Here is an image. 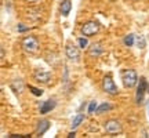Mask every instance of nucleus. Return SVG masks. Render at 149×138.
<instances>
[{"label":"nucleus","instance_id":"a211bd4d","mask_svg":"<svg viewBox=\"0 0 149 138\" xmlns=\"http://www.w3.org/2000/svg\"><path fill=\"white\" fill-rule=\"evenodd\" d=\"M135 43H137V46H138L139 48H144L145 47V37L144 36H138Z\"/></svg>","mask_w":149,"mask_h":138},{"label":"nucleus","instance_id":"4be33fe9","mask_svg":"<svg viewBox=\"0 0 149 138\" xmlns=\"http://www.w3.org/2000/svg\"><path fill=\"white\" fill-rule=\"evenodd\" d=\"M74 137V131H70L69 134H68V138H73Z\"/></svg>","mask_w":149,"mask_h":138},{"label":"nucleus","instance_id":"9d476101","mask_svg":"<svg viewBox=\"0 0 149 138\" xmlns=\"http://www.w3.org/2000/svg\"><path fill=\"white\" fill-rule=\"evenodd\" d=\"M55 105H57V102L54 101V100H48V101L43 102L42 106H40V113H42V115H46L48 112H51L54 108H55Z\"/></svg>","mask_w":149,"mask_h":138},{"label":"nucleus","instance_id":"4468645a","mask_svg":"<svg viewBox=\"0 0 149 138\" xmlns=\"http://www.w3.org/2000/svg\"><path fill=\"white\" fill-rule=\"evenodd\" d=\"M111 109H112V105H109L108 102H104V104H101V105L97 108L95 113L97 115H101V113H104V112H107V111H111Z\"/></svg>","mask_w":149,"mask_h":138},{"label":"nucleus","instance_id":"6ab92c4d","mask_svg":"<svg viewBox=\"0 0 149 138\" xmlns=\"http://www.w3.org/2000/svg\"><path fill=\"white\" fill-rule=\"evenodd\" d=\"M87 44H88V43H87V39H84V37H80L79 39V46L81 48H84V47H87Z\"/></svg>","mask_w":149,"mask_h":138},{"label":"nucleus","instance_id":"dca6fc26","mask_svg":"<svg viewBox=\"0 0 149 138\" xmlns=\"http://www.w3.org/2000/svg\"><path fill=\"white\" fill-rule=\"evenodd\" d=\"M28 89L31 90V93H32L33 95H37V97H40L43 95V90H40V89H36V87H33V86H28Z\"/></svg>","mask_w":149,"mask_h":138},{"label":"nucleus","instance_id":"1a4fd4ad","mask_svg":"<svg viewBox=\"0 0 149 138\" xmlns=\"http://www.w3.org/2000/svg\"><path fill=\"white\" fill-rule=\"evenodd\" d=\"M102 51H104V48H102L101 44H100V43H94V44H91V47L88 48V55L97 58V57H100L102 54Z\"/></svg>","mask_w":149,"mask_h":138},{"label":"nucleus","instance_id":"f8f14e48","mask_svg":"<svg viewBox=\"0 0 149 138\" xmlns=\"http://www.w3.org/2000/svg\"><path fill=\"white\" fill-rule=\"evenodd\" d=\"M48 128H50V122L48 120H40L39 122V124H37V130H36V133L39 134V135H43V134L47 131Z\"/></svg>","mask_w":149,"mask_h":138},{"label":"nucleus","instance_id":"7ed1b4c3","mask_svg":"<svg viewBox=\"0 0 149 138\" xmlns=\"http://www.w3.org/2000/svg\"><path fill=\"white\" fill-rule=\"evenodd\" d=\"M102 90L105 91L107 94H109V95H117L119 90H117V86L115 84L111 75H107L104 77V80H102Z\"/></svg>","mask_w":149,"mask_h":138},{"label":"nucleus","instance_id":"ddd939ff","mask_svg":"<svg viewBox=\"0 0 149 138\" xmlns=\"http://www.w3.org/2000/svg\"><path fill=\"white\" fill-rule=\"evenodd\" d=\"M83 120H84V113H77V115L73 117V120H72V124H70L72 130H74V128L79 127Z\"/></svg>","mask_w":149,"mask_h":138},{"label":"nucleus","instance_id":"423d86ee","mask_svg":"<svg viewBox=\"0 0 149 138\" xmlns=\"http://www.w3.org/2000/svg\"><path fill=\"white\" fill-rule=\"evenodd\" d=\"M105 131L109 135H117V134H120L123 131L122 123L119 122V120H116V119L108 120V122H105Z\"/></svg>","mask_w":149,"mask_h":138},{"label":"nucleus","instance_id":"f257e3e1","mask_svg":"<svg viewBox=\"0 0 149 138\" xmlns=\"http://www.w3.org/2000/svg\"><path fill=\"white\" fill-rule=\"evenodd\" d=\"M122 80H123V84H124L126 89H133L134 86L138 83L137 72H135L134 69H126V70H123Z\"/></svg>","mask_w":149,"mask_h":138},{"label":"nucleus","instance_id":"f3484780","mask_svg":"<svg viewBox=\"0 0 149 138\" xmlns=\"http://www.w3.org/2000/svg\"><path fill=\"white\" fill-rule=\"evenodd\" d=\"M97 108H98V104L97 101H91L90 105H88V113H94L97 111Z\"/></svg>","mask_w":149,"mask_h":138},{"label":"nucleus","instance_id":"0eeeda50","mask_svg":"<svg viewBox=\"0 0 149 138\" xmlns=\"http://www.w3.org/2000/svg\"><path fill=\"white\" fill-rule=\"evenodd\" d=\"M33 77H35V80H36L37 83L48 84L50 80H51V73L43 68H37V69H35V72H33Z\"/></svg>","mask_w":149,"mask_h":138},{"label":"nucleus","instance_id":"20e7f679","mask_svg":"<svg viewBox=\"0 0 149 138\" xmlns=\"http://www.w3.org/2000/svg\"><path fill=\"white\" fill-rule=\"evenodd\" d=\"M146 91L149 93V84H148V82H146V79L142 76V77H139V83H138V87H137V94H135L137 104H142L144 102V97Z\"/></svg>","mask_w":149,"mask_h":138},{"label":"nucleus","instance_id":"5701e85b","mask_svg":"<svg viewBox=\"0 0 149 138\" xmlns=\"http://www.w3.org/2000/svg\"><path fill=\"white\" fill-rule=\"evenodd\" d=\"M1 58H4V48L1 47Z\"/></svg>","mask_w":149,"mask_h":138},{"label":"nucleus","instance_id":"2eb2a0df","mask_svg":"<svg viewBox=\"0 0 149 138\" xmlns=\"http://www.w3.org/2000/svg\"><path fill=\"white\" fill-rule=\"evenodd\" d=\"M134 42H135V36H134L133 33H130V35H127V36L124 37V40H123V43H124V46H127V47H131L134 44Z\"/></svg>","mask_w":149,"mask_h":138},{"label":"nucleus","instance_id":"6e6552de","mask_svg":"<svg viewBox=\"0 0 149 138\" xmlns=\"http://www.w3.org/2000/svg\"><path fill=\"white\" fill-rule=\"evenodd\" d=\"M65 54H66V57L70 59V61H79L80 58V50L79 47H76L74 44H66V47H65Z\"/></svg>","mask_w":149,"mask_h":138},{"label":"nucleus","instance_id":"aec40b11","mask_svg":"<svg viewBox=\"0 0 149 138\" xmlns=\"http://www.w3.org/2000/svg\"><path fill=\"white\" fill-rule=\"evenodd\" d=\"M10 138H24V137H31V135H21V134H11V135H8Z\"/></svg>","mask_w":149,"mask_h":138},{"label":"nucleus","instance_id":"9b49d317","mask_svg":"<svg viewBox=\"0 0 149 138\" xmlns=\"http://www.w3.org/2000/svg\"><path fill=\"white\" fill-rule=\"evenodd\" d=\"M70 10H72V1L70 0H64L61 6H59V11H61V14L64 17H68L69 15Z\"/></svg>","mask_w":149,"mask_h":138},{"label":"nucleus","instance_id":"f03ea898","mask_svg":"<svg viewBox=\"0 0 149 138\" xmlns=\"http://www.w3.org/2000/svg\"><path fill=\"white\" fill-rule=\"evenodd\" d=\"M21 47L24 51H26L29 54H35L39 50V40L35 36H26L22 39Z\"/></svg>","mask_w":149,"mask_h":138},{"label":"nucleus","instance_id":"39448f33","mask_svg":"<svg viewBox=\"0 0 149 138\" xmlns=\"http://www.w3.org/2000/svg\"><path fill=\"white\" fill-rule=\"evenodd\" d=\"M100 32V24L97 21H87L81 25V33L87 37H91Z\"/></svg>","mask_w":149,"mask_h":138},{"label":"nucleus","instance_id":"412c9836","mask_svg":"<svg viewBox=\"0 0 149 138\" xmlns=\"http://www.w3.org/2000/svg\"><path fill=\"white\" fill-rule=\"evenodd\" d=\"M18 31H19V32H25V31H28V28L22 26V25H18Z\"/></svg>","mask_w":149,"mask_h":138}]
</instances>
